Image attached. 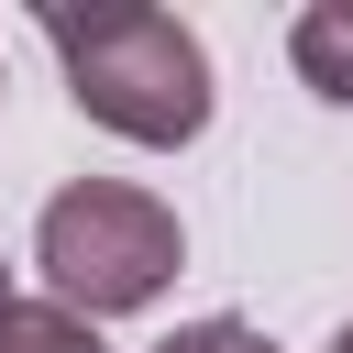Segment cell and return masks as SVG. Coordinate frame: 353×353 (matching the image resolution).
Returning a JSON list of instances; mask_svg holds the SVG:
<instances>
[{
    "instance_id": "obj_3",
    "label": "cell",
    "mask_w": 353,
    "mask_h": 353,
    "mask_svg": "<svg viewBox=\"0 0 353 353\" xmlns=\"http://www.w3.org/2000/svg\"><path fill=\"white\" fill-rule=\"evenodd\" d=\"M287 55H298V77H309L320 99L353 110V0H309L298 33H287Z\"/></svg>"
},
{
    "instance_id": "obj_5",
    "label": "cell",
    "mask_w": 353,
    "mask_h": 353,
    "mask_svg": "<svg viewBox=\"0 0 353 353\" xmlns=\"http://www.w3.org/2000/svg\"><path fill=\"white\" fill-rule=\"evenodd\" d=\"M154 353H276L254 320H188V331H165Z\"/></svg>"
},
{
    "instance_id": "obj_1",
    "label": "cell",
    "mask_w": 353,
    "mask_h": 353,
    "mask_svg": "<svg viewBox=\"0 0 353 353\" xmlns=\"http://www.w3.org/2000/svg\"><path fill=\"white\" fill-rule=\"evenodd\" d=\"M44 44L66 66V99L121 143H199L210 132V55L154 0H88L44 11Z\"/></svg>"
},
{
    "instance_id": "obj_6",
    "label": "cell",
    "mask_w": 353,
    "mask_h": 353,
    "mask_svg": "<svg viewBox=\"0 0 353 353\" xmlns=\"http://www.w3.org/2000/svg\"><path fill=\"white\" fill-rule=\"evenodd\" d=\"M331 353H353V320H342V331H331Z\"/></svg>"
},
{
    "instance_id": "obj_2",
    "label": "cell",
    "mask_w": 353,
    "mask_h": 353,
    "mask_svg": "<svg viewBox=\"0 0 353 353\" xmlns=\"http://www.w3.org/2000/svg\"><path fill=\"white\" fill-rule=\"evenodd\" d=\"M176 210L154 188H121V176H77L44 199L33 221V265L55 287V309L77 320H121V309H154L176 287Z\"/></svg>"
},
{
    "instance_id": "obj_4",
    "label": "cell",
    "mask_w": 353,
    "mask_h": 353,
    "mask_svg": "<svg viewBox=\"0 0 353 353\" xmlns=\"http://www.w3.org/2000/svg\"><path fill=\"white\" fill-rule=\"evenodd\" d=\"M0 353H99V320H77V309H55V298H11Z\"/></svg>"
},
{
    "instance_id": "obj_7",
    "label": "cell",
    "mask_w": 353,
    "mask_h": 353,
    "mask_svg": "<svg viewBox=\"0 0 353 353\" xmlns=\"http://www.w3.org/2000/svg\"><path fill=\"white\" fill-rule=\"evenodd\" d=\"M0 320H11V276H0Z\"/></svg>"
}]
</instances>
